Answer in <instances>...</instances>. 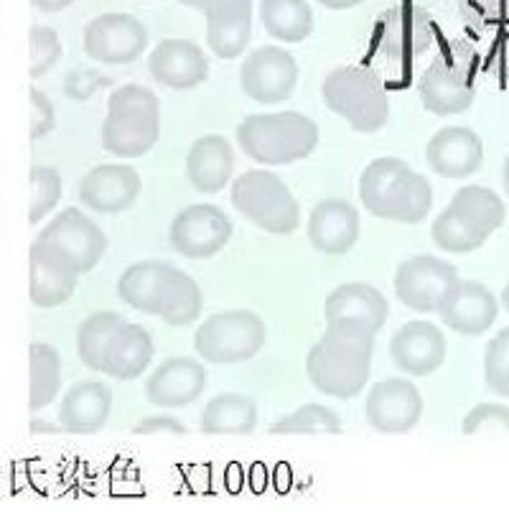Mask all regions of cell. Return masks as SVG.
Segmentation results:
<instances>
[{
	"label": "cell",
	"mask_w": 509,
	"mask_h": 512,
	"mask_svg": "<svg viewBox=\"0 0 509 512\" xmlns=\"http://www.w3.org/2000/svg\"><path fill=\"white\" fill-rule=\"evenodd\" d=\"M375 337L354 321H326L324 334L306 355L311 385L329 398H357L370 383Z\"/></svg>",
	"instance_id": "cell-1"
},
{
	"label": "cell",
	"mask_w": 509,
	"mask_h": 512,
	"mask_svg": "<svg viewBox=\"0 0 509 512\" xmlns=\"http://www.w3.org/2000/svg\"><path fill=\"white\" fill-rule=\"evenodd\" d=\"M359 202L380 220L418 225L433 207V189L428 179L410 169L403 158L382 156L359 176Z\"/></svg>",
	"instance_id": "cell-2"
},
{
	"label": "cell",
	"mask_w": 509,
	"mask_h": 512,
	"mask_svg": "<svg viewBox=\"0 0 509 512\" xmlns=\"http://www.w3.org/2000/svg\"><path fill=\"white\" fill-rule=\"evenodd\" d=\"M319 125L296 110L247 115L237 125V146L255 164L291 166L319 148Z\"/></svg>",
	"instance_id": "cell-3"
},
{
	"label": "cell",
	"mask_w": 509,
	"mask_h": 512,
	"mask_svg": "<svg viewBox=\"0 0 509 512\" xmlns=\"http://www.w3.org/2000/svg\"><path fill=\"white\" fill-rule=\"evenodd\" d=\"M507 207L487 186H461L431 225V240L443 253H474L504 225Z\"/></svg>",
	"instance_id": "cell-4"
},
{
	"label": "cell",
	"mask_w": 509,
	"mask_h": 512,
	"mask_svg": "<svg viewBox=\"0 0 509 512\" xmlns=\"http://www.w3.org/2000/svg\"><path fill=\"white\" fill-rule=\"evenodd\" d=\"M102 148L115 158L146 156L161 138V100L143 85H123L107 100Z\"/></svg>",
	"instance_id": "cell-5"
},
{
	"label": "cell",
	"mask_w": 509,
	"mask_h": 512,
	"mask_svg": "<svg viewBox=\"0 0 509 512\" xmlns=\"http://www.w3.org/2000/svg\"><path fill=\"white\" fill-rule=\"evenodd\" d=\"M479 54L466 41H446L418 82L423 107L438 118L466 113L474 105Z\"/></svg>",
	"instance_id": "cell-6"
},
{
	"label": "cell",
	"mask_w": 509,
	"mask_h": 512,
	"mask_svg": "<svg viewBox=\"0 0 509 512\" xmlns=\"http://www.w3.org/2000/svg\"><path fill=\"white\" fill-rule=\"evenodd\" d=\"M326 107L349 123L354 133H377L390 120V97L380 74L367 67H339L321 87Z\"/></svg>",
	"instance_id": "cell-7"
},
{
	"label": "cell",
	"mask_w": 509,
	"mask_h": 512,
	"mask_svg": "<svg viewBox=\"0 0 509 512\" xmlns=\"http://www.w3.org/2000/svg\"><path fill=\"white\" fill-rule=\"evenodd\" d=\"M232 207L258 230L293 235L301 225V204L288 184L268 169H250L232 179Z\"/></svg>",
	"instance_id": "cell-8"
},
{
	"label": "cell",
	"mask_w": 509,
	"mask_h": 512,
	"mask_svg": "<svg viewBox=\"0 0 509 512\" xmlns=\"http://www.w3.org/2000/svg\"><path fill=\"white\" fill-rule=\"evenodd\" d=\"M265 321L255 311H217L196 327L194 349L209 365H240L265 347Z\"/></svg>",
	"instance_id": "cell-9"
},
{
	"label": "cell",
	"mask_w": 509,
	"mask_h": 512,
	"mask_svg": "<svg viewBox=\"0 0 509 512\" xmlns=\"http://www.w3.org/2000/svg\"><path fill=\"white\" fill-rule=\"evenodd\" d=\"M438 44V26L415 0H400L375 23L372 46L390 64H413Z\"/></svg>",
	"instance_id": "cell-10"
},
{
	"label": "cell",
	"mask_w": 509,
	"mask_h": 512,
	"mask_svg": "<svg viewBox=\"0 0 509 512\" xmlns=\"http://www.w3.org/2000/svg\"><path fill=\"white\" fill-rule=\"evenodd\" d=\"M232 232L235 225L217 204H189L168 227V245L189 260H207L230 245Z\"/></svg>",
	"instance_id": "cell-11"
},
{
	"label": "cell",
	"mask_w": 509,
	"mask_h": 512,
	"mask_svg": "<svg viewBox=\"0 0 509 512\" xmlns=\"http://www.w3.org/2000/svg\"><path fill=\"white\" fill-rule=\"evenodd\" d=\"M79 268L72 255L54 242L36 237L28 250V299L36 309H59L79 286Z\"/></svg>",
	"instance_id": "cell-12"
},
{
	"label": "cell",
	"mask_w": 509,
	"mask_h": 512,
	"mask_svg": "<svg viewBox=\"0 0 509 512\" xmlns=\"http://www.w3.org/2000/svg\"><path fill=\"white\" fill-rule=\"evenodd\" d=\"M301 77L296 57L280 46L252 49L240 67V87L258 105H278L293 95Z\"/></svg>",
	"instance_id": "cell-13"
},
{
	"label": "cell",
	"mask_w": 509,
	"mask_h": 512,
	"mask_svg": "<svg viewBox=\"0 0 509 512\" xmlns=\"http://www.w3.org/2000/svg\"><path fill=\"white\" fill-rule=\"evenodd\" d=\"M459 278L456 265L448 260L436 258V255H415L398 265L392 286L405 309L415 314H433Z\"/></svg>",
	"instance_id": "cell-14"
},
{
	"label": "cell",
	"mask_w": 509,
	"mask_h": 512,
	"mask_svg": "<svg viewBox=\"0 0 509 512\" xmlns=\"http://www.w3.org/2000/svg\"><path fill=\"white\" fill-rule=\"evenodd\" d=\"M82 46L87 59L107 67H123L146 51L148 31L130 13H102L84 26Z\"/></svg>",
	"instance_id": "cell-15"
},
{
	"label": "cell",
	"mask_w": 509,
	"mask_h": 512,
	"mask_svg": "<svg viewBox=\"0 0 509 512\" xmlns=\"http://www.w3.org/2000/svg\"><path fill=\"white\" fill-rule=\"evenodd\" d=\"M364 413L367 423L380 434H410L423 418V395L405 377H387L370 388Z\"/></svg>",
	"instance_id": "cell-16"
},
{
	"label": "cell",
	"mask_w": 509,
	"mask_h": 512,
	"mask_svg": "<svg viewBox=\"0 0 509 512\" xmlns=\"http://www.w3.org/2000/svg\"><path fill=\"white\" fill-rule=\"evenodd\" d=\"M207 18V46L217 59H237L252 39L255 0H196Z\"/></svg>",
	"instance_id": "cell-17"
},
{
	"label": "cell",
	"mask_w": 509,
	"mask_h": 512,
	"mask_svg": "<svg viewBox=\"0 0 509 512\" xmlns=\"http://www.w3.org/2000/svg\"><path fill=\"white\" fill-rule=\"evenodd\" d=\"M39 240L54 242L62 250H67L82 276L95 271L107 250V237L102 227L79 207H67L54 214V220L39 232Z\"/></svg>",
	"instance_id": "cell-18"
},
{
	"label": "cell",
	"mask_w": 509,
	"mask_h": 512,
	"mask_svg": "<svg viewBox=\"0 0 509 512\" xmlns=\"http://www.w3.org/2000/svg\"><path fill=\"white\" fill-rule=\"evenodd\" d=\"M143 192V179L130 164H100L79 181V202L97 214L128 212Z\"/></svg>",
	"instance_id": "cell-19"
},
{
	"label": "cell",
	"mask_w": 509,
	"mask_h": 512,
	"mask_svg": "<svg viewBox=\"0 0 509 512\" xmlns=\"http://www.w3.org/2000/svg\"><path fill=\"white\" fill-rule=\"evenodd\" d=\"M499 314V301L484 283L479 281H459L451 286L446 299L438 306L443 327L451 332L464 334V337H479L494 327Z\"/></svg>",
	"instance_id": "cell-20"
},
{
	"label": "cell",
	"mask_w": 509,
	"mask_h": 512,
	"mask_svg": "<svg viewBox=\"0 0 509 512\" xmlns=\"http://www.w3.org/2000/svg\"><path fill=\"white\" fill-rule=\"evenodd\" d=\"M448 355L446 334L433 321H408L390 339V357L400 372L428 377L441 370Z\"/></svg>",
	"instance_id": "cell-21"
},
{
	"label": "cell",
	"mask_w": 509,
	"mask_h": 512,
	"mask_svg": "<svg viewBox=\"0 0 509 512\" xmlns=\"http://www.w3.org/2000/svg\"><path fill=\"white\" fill-rule=\"evenodd\" d=\"M148 74L166 90L186 92L207 82L209 59L194 41L163 39L148 54Z\"/></svg>",
	"instance_id": "cell-22"
},
{
	"label": "cell",
	"mask_w": 509,
	"mask_h": 512,
	"mask_svg": "<svg viewBox=\"0 0 509 512\" xmlns=\"http://www.w3.org/2000/svg\"><path fill=\"white\" fill-rule=\"evenodd\" d=\"M426 161L433 174L441 179H469L471 174L482 169L484 143L479 133L464 125H446L426 146Z\"/></svg>",
	"instance_id": "cell-23"
},
{
	"label": "cell",
	"mask_w": 509,
	"mask_h": 512,
	"mask_svg": "<svg viewBox=\"0 0 509 512\" xmlns=\"http://www.w3.org/2000/svg\"><path fill=\"white\" fill-rule=\"evenodd\" d=\"M207 388V370L194 357H168L146 380V400L156 408H186Z\"/></svg>",
	"instance_id": "cell-24"
},
{
	"label": "cell",
	"mask_w": 509,
	"mask_h": 512,
	"mask_svg": "<svg viewBox=\"0 0 509 512\" xmlns=\"http://www.w3.org/2000/svg\"><path fill=\"white\" fill-rule=\"evenodd\" d=\"M308 242L324 255H344L362 235V220L347 199H324L308 214Z\"/></svg>",
	"instance_id": "cell-25"
},
{
	"label": "cell",
	"mask_w": 509,
	"mask_h": 512,
	"mask_svg": "<svg viewBox=\"0 0 509 512\" xmlns=\"http://www.w3.org/2000/svg\"><path fill=\"white\" fill-rule=\"evenodd\" d=\"M115 395L102 380H82L72 385L59 403V428L67 434H97L112 413Z\"/></svg>",
	"instance_id": "cell-26"
},
{
	"label": "cell",
	"mask_w": 509,
	"mask_h": 512,
	"mask_svg": "<svg viewBox=\"0 0 509 512\" xmlns=\"http://www.w3.org/2000/svg\"><path fill=\"white\" fill-rule=\"evenodd\" d=\"M235 176V146L224 136H202L186 153V179L202 194H219Z\"/></svg>",
	"instance_id": "cell-27"
},
{
	"label": "cell",
	"mask_w": 509,
	"mask_h": 512,
	"mask_svg": "<svg viewBox=\"0 0 509 512\" xmlns=\"http://www.w3.org/2000/svg\"><path fill=\"white\" fill-rule=\"evenodd\" d=\"M324 316L326 321H354L377 334L390 316V304L370 283H342L326 296Z\"/></svg>",
	"instance_id": "cell-28"
},
{
	"label": "cell",
	"mask_w": 509,
	"mask_h": 512,
	"mask_svg": "<svg viewBox=\"0 0 509 512\" xmlns=\"http://www.w3.org/2000/svg\"><path fill=\"white\" fill-rule=\"evenodd\" d=\"M153 355H156V344H153L148 329L123 321L105 349L102 375L128 383V380H135L151 367Z\"/></svg>",
	"instance_id": "cell-29"
},
{
	"label": "cell",
	"mask_w": 509,
	"mask_h": 512,
	"mask_svg": "<svg viewBox=\"0 0 509 512\" xmlns=\"http://www.w3.org/2000/svg\"><path fill=\"white\" fill-rule=\"evenodd\" d=\"M168 273H171V265L158 263V260H140V263L128 265L118 281L120 301L135 311L158 316L163 293H166Z\"/></svg>",
	"instance_id": "cell-30"
},
{
	"label": "cell",
	"mask_w": 509,
	"mask_h": 512,
	"mask_svg": "<svg viewBox=\"0 0 509 512\" xmlns=\"http://www.w3.org/2000/svg\"><path fill=\"white\" fill-rule=\"evenodd\" d=\"M255 428H258V403L242 393L214 395L199 421V431L207 436H247Z\"/></svg>",
	"instance_id": "cell-31"
},
{
	"label": "cell",
	"mask_w": 509,
	"mask_h": 512,
	"mask_svg": "<svg viewBox=\"0 0 509 512\" xmlns=\"http://www.w3.org/2000/svg\"><path fill=\"white\" fill-rule=\"evenodd\" d=\"M260 21L270 39L301 44L314 34V8L308 0H260Z\"/></svg>",
	"instance_id": "cell-32"
},
{
	"label": "cell",
	"mask_w": 509,
	"mask_h": 512,
	"mask_svg": "<svg viewBox=\"0 0 509 512\" xmlns=\"http://www.w3.org/2000/svg\"><path fill=\"white\" fill-rule=\"evenodd\" d=\"M62 393V355L51 344L28 347V408L44 411Z\"/></svg>",
	"instance_id": "cell-33"
},
{
	"label": "cell",
	"mask_w": 509,
	"mask_h": 512,
	"mask_svg": "<svg viewBox=\"0 0 509 512\" xmlns=\"http://www.w3.org/2000/svg\"><path fill=\"white\" fill-rule=\"evenodd\" d=\"M202 309H204L202 286H199L189 273H184L181 268H174V265H171L158 319L174 329L191 327V324H196V319L202 316Z\"/></svg>",
	"instance_id": "cell-34"
},
{
	"label": "cell",
	"mask_w": 509,
	"mask_h": 512,
	"mask_svg": "<svg viewBox=\"0 0 509 512\" xmlns=\"http://www.w3.org/2000/svg\"><path fill=\"white\" fill-rule=\"evenodd\" d=\"M123 316L115 311H95L79 324L77 329V355L82 365L92 372H102V360H105V349L110 344L112 334L118 332L123 324Z\"/></svg>",
	"instance_id": "cell-35"
},
{
	"label": "cell",
	"mask_w": 509,
	"mask_h": 512,
	"mask_svg": "<svg viewBox=\"0 0 509 512\" xmlns=\"http://www.w3.org/2000/svg\"><path fill=\"white\" fill-rule=\"evenodd\" d=\"M273 436H298V434H342V418L334 408L321 403H306L298 411L278 418L268 428Z\"/></svg>",
	"instance_id": "cell-36"
},
{
	"label": "cell",
	"mask_w": 509,
	"mask_h": 512,
	"mask_svg": "<svg viewBox=\"0 0 509 512\" xmlns=\"http://www.w3.org/2000/svg\"><path fill=\"white\" fill-rule=\"evenodd\" d=\"M28 184H31V199H28V222L31 225H41V222L59 207L64 194V181L59 169L54 166H34L28 174Z\"/></svg>",
	"instance_id": "cell-37"
},
{
	"label": "cell",
	"mask_w": 509,
	"mask_h": 512,
	"mask_svg": "<svg viewBox=\"0 0 509 512\" xmlns=\"http://www.w3.org/2000/svg\"><path fill=\"white\" fill-rule=\"evenodd\" d=\"M62 39L51 26H31L28 31V77L41 79L62 62Z\"/></svg>",
	"instance_id": "cell-38"
},
{
	"label": "cell",
	"mask_w": 509,
	"mask_h": 512,
	"mask_svg": "<svg viewBox=\"0 0 509 512\" xmlns=\"http://www.w3.org/2000/svg\"><path fill=\"white\" fill-rule=\"evenodd\" d=\"M484 383L499 398H509V327L494 334L484 352Z\"/></svg>",
	"instance_id": "cell-39"
},
{
	"label": "cell",
	"mask_w": 509,
	"mask_h": 512,
	"mask_svg": "<svg viewBox=\"0 0 509 512\" xmlns=\"http://www.w3.org/2000/svg\"><path fill=\"white\" fill-rule=\"evenodd\" d=\"M484 431H499L509 436V408L502 403H479L471 408L461 423V434L476 436Z\"/></svg>",
	"instance_id": "cell-40"
},
{
	"label": "cell",
	"mask_w": 509,
	"mask_h": 512,
	"mask_svg": "<svg viewBox=\"0 0 509 512\" xmlns=\"http://www.w3.org/2000/svg\"><path fill=\"white\" fill-rule=\"evenodd\" d=\"M466 21L476 26H509V0H461Z\"/></svg>",
	"instance_id": "cell-41"
},
{
	"label": "cell",
	"mask_w": 509,
	"mask_h": 512,
	"mask_svg": "<svg viewBox=\"0 0 509 512\" xmlns=\"http://www.w3.org/2000/svg\"><path fill=\"white\" fill-rule=\"evenodd\" d=\"M28 100H31V141H41L56 128L54 102L49 100L46 92L36 90V87H31Z\"/></svg>",
	"instance_id": "cell-42"
},
{
	"label": "cell",
	"mask_w": 509,
	"mask_h": 512,
	"mask_svg": "<svg viewBox=\"0 0 509 512\" xmlns=\"http://www.w3.org/2000/svg\"><path fill=\"white\" fill-rule=\"evenodd\" d=\"M133 434L138 436H153V434H174L184 436L186 423L181 418L171 416V413H153V416L140 418L133 426Z\"/></svg>",
	"instance_id": "cell-43"
},
{
	"label": "cell",
	"mask_w": 509,
	"mask_h": 512,
	"mask_svg": "<svg viewBox=\"0 0 509 512\" xmlns=\"http://www.w3.org/2000/svg\"><path fill=\"white\" fill-rule=\"evenodd\" d=\"M100 85L102 82L95 72H74L67 77V87H64V90H67L69 97L87 100V97H90Z\"/></svg>",
	"instance_id": "cell-44"
},
{
	"label": "cell",
	"mask_w": 509,
	"mask_h": 512,
	"mask_svg": "<svg viewBox=\"0 0 509 512\" xmlns=\"http://www.w3.org/2000/svg\"><path fill=\"white\" fill-rule=\"evenodd\" d=\"M74 0H31V6L41 13H62L72 6Z\"/></svg>",
	"instance_id": "cell-45"
},
{
	"label": "cell",
	"mask_w": 509,
	"mask_h": 512,
	"mask_svg": "<svg viewBox=\"0 0 509 512\" xmlns=\"http://www.w3.org/2000/svg\"><path fill=\"white\" fill-rule=\"evenodd\" d=\"M364 0H319V6L329 8V11H349V8L362 6Z\"/></svg>",
	"instance_id": "cell-46"
},
{
	"label": "cell",
	"mask_w": 509,
	"mask_h": 512,
	"mask_svg": "<svg viewBox=\"0 0 509 512\" xmlns=\"http://www.w3.org/2000/svg\"><path fill=\"white\" fill-rule=\"evenodd\" d=\"M31 431L39 434V431H46V434H54V431H62V428L51 426V423H41V421H31Z\"/></svg>",
	"instance_id": "cell-47"
},
{
	"label": "cell",
	"mask_w": 509,
	"mask_h": 512,
	"mask_svg": "<svg viewBox=\"0 0 509 512\" xmlns=\"http://www.w3.org/2000/svg\"><path fill=\"white\" fill-rule=\"evenodd\" d=\"M502 186H504V194L509 197V153L504 158V166H502Z\"/></svg>",
	"instance_id": "cell-48"
},
{
	"label": "cell",
	"mask_w": 509,
	"mask_h": 512,
	"mask_svg": "<svg viewBox=\"0 0 509 512\" xmlns=\"http://www.w3.org/2000/svg\"><path fill=\"white\" fill-rule=\"evenodd\" d=\"M502 306H504V311L509 314V283L502 288Z\"/></svg>",
	"instance_id": "cell-49"
},
{
	"label": "cell",
	"mask_w": 509,
	"mask_h": 512,
	"mask_svg": "<svg viewBox=\"0 0 509 512\" xmlns=\"http://www.w3.org/2000/svg\"><path fill=\"white\" fill-rule=\"evenodd\" d=\"M176 3H181V6H189V8H196V0H176Z\"/></svg>",
	"instance_id": "cell-50"
}]
</instances>
